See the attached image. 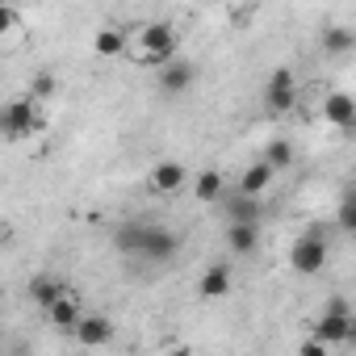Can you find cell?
I'll list each match as a JSON object with an SVG mask.
<instances>
[{"instance_id":"obj_1","label":"cell","mask_w":356,"mask_h":356,"mask_svg":"<svg viewBox=\"0 0 356 356\" xmlns=\"http://www.w3.org/2000/svg\"><path fill=\"white\" fill-rule=\"evenodd\" d=\"M42 118H38V105L30 97H13V101H0V138H26L30 130H38Z\"/></svg>"},{"instance_id":"obj_2","label":"cell","mask_w":356,"mask_h":356,"mask_svg":"<svg viewBox=\"0 0 356 356\" xmlns=\"http://www.w3.org/2000/svg\"><path fill=\"white\" fill-rule=\"evenodd\" d=\"M138 42H143V63L147 67H168L176 59V30L168 22H147L138 30Z\"/></svg>"},{"instance_id":"obj_3","label":"cell","mask_w":356,"mask_h":356,"mask_svg":"<svg viewBox=\"0 0 356 356\" xmlns=\"http://www.w3.org/2000/svg\"><path fill=\"white\" fill-rule=\"evenodd\" d=\"M323 264H327V239H323V227H310L302 239H293L289 268L298 277H314V273H323Z\"/></svg>"},{"instance_id":"obj_4","label":"cell","mask_w":356,"mask_h":356,"mask_svg":"<svg viewBox=\"0 0 356 356\" xmlns=\"http://www.w3.org/2000/svg\"><path fill=\"white\" fill-rule=\"evenodd\" d=\"M176 252H181V235H176L172 227L143 222V239H138V252L134 256H143L151 264H168V260H176Z\"/></svg>"},{"instance_id":"obj_5","label":"cell","mask_w":356,"mask_h":356,"mask_svg":"<svg viewBox=\"0 0 356 356\" xmlns=\"http://www.w3.org/2000/svg\"><path fill=\"white\" fill-rule=\"evenodd\" d=\"M293 101H298V80H293V72H289V67H277V72L268 76L264 105H268L273 113H289V109H293Z\"/></svg>"},{"instance_id":"obj_6","label":"cell","mask_w":356,"mask_h":356,"mask_svg":"<svg viewBox=\"0 0 356 356\" xmlns=\"http://www.w3.org/2000/svg\"><path fill=\"white\" fill-rule=\"evenodd\" d=\"M113 335H118V327H113V318H105V314H80V323L72 327V339H76L80 348H105Z\"/></svg>"},{"instance_id":"obj_7","label":"cell","mask_w":356,"mask_h":356,"mask_svg":"<svg viewBox=\"0 0 356 356\" xmlns=\"http://www.w3.org/2000/svg\"><path fill=\"white\" fill-rule=\"evenodd\" d=\"M185 181H189V172H185V163H176V159H159V163L151 168V176H147V185H151V193H155V197H172V193H181V189H185Z\"/></svg>"},{"instance_id":"obj_8","label":"cell","mask_w":356,"mask_h":356,"mask_svg":"<svg viewBox=\"0 0 356 356\" xmlns=\"http://www.w3.org/2000/svg\"><path fill=\"white\" fill-rule=\"evenodd\" d=\"M356 335V323H352V314H327L323 310V318L310 327V339H318V343H348Z\"/></svg>"},{"instance_id":"obj_9","label":"cell","mask_w":356,"mask_h":356,"mask_svg":"<svg viewBox=\"0 0 356 356\" xmlns=\"http://www.w3.org/2000/svg\"><path fill=\"white\" fill-rule=\"evenodd\" d=\"M193 84H197V63H189V59H172L168 67H159V88L168 97H181Z\"/></svg>"},{"instance_id":"obj_10","label":"cell","mask_w":356,"mask_h":356,"mask_svg":"<svg viewBox=\"0 0 356 356\" xmlns=\"http://www.w3.org/2000/svg\"><path fill=\"white\" fill-rule=\"evenodd\" d=\"M323 118H327L335 130H352V126H356V101H352L348 92H331V97L323 101Z\"/></svg>"},{"instance_id":"obj_11","label":"cell","mask_w":356,"mask_h":356,"mask_svg":"<svg viewBox=\"0 0 356 356\" xmlns=\"http://www.w3.org/2000/svg\"><path fill=\"white\" fill-rule=\"evenodd\" d=\"M197 293H202L206 302L227 298V293H231V264H206V273H202V281H197Z\"/></svg>"},{"instance_id":"obj_12","label":"cell","mask_w":356,"mask_h":356,"mask_svg":"<svg viewBox=\"0 0 356 356\" xmlns=\"http://www.w3.org/2000/svg\"><path fill=\"white\" fill-rule=\"evenodd\" d=\"M63 293H67V285H63L55 273H38V277H30V302H34V306L51 310Z\"/></svg>"},{"instance_id":"obj_13","label":"cell","mask_w":356,"mask_h":356,"mask_svg":"<svg viewBox=\"0 0 356 356\" xmlns=\"http://www.w3.org/2000/svg\"><path fill=\"white\" fill-rule=\"evenodd\" d=\"M193 197H197V202H206V206L227 197V181H222V172H218V168L197 172V181H193Z\"/></svg>"},{"instance_id":"obj_14","label":"cell","mask_w":356,"mask_h":356,"mask_svg":"<svg viewBox=\"0 0 356 356\" xmlns=\"http://www.w3.org/2000/svg\"><path fill=\"white\" fill-rule=\"evenodd\" d=\"M222 206H227L231 222H248V227H260V218H264V206H260L256 197H239V193H231V197H222Z\"/></svg>"},{"instance_id":"obj_15","label":"cell","mask_w":356,"mask_h":356,"mask_svg":"<svg viewBox=\"0 0 356 356\" xmlns=\"http://www.w3.org/2000/svg\"><path fill=\"white\" fill-rule=\"evenodd\" d=\"M273 176H277V172H273L268 163H252V168L239 176V197H256V202H260V193L273 185Z\"/></svg>"},{"instance_id":"obj_16","label":"cell","mask_w":356,"mask_h":356,"mask_svg":"<svg viewBox=\"0 0 356 356\" xmlns=\"http://www.w3.org/2000/svg\"><path fill=\"white\" fill-rule=\"evenodd\" d=\"M227 248L235 256H252L260 248V227H248V222H231L227 227Z\"/></svg>"},{"instance_id":"obj_17","label":"cell","mask_w":356,"mask_h":356,"mask_svg":"<svg viewBox=\"0 0 356 356\" xmlns=\"http://www.w3.org/2000/svg\"><path fill=\"white\" fill-rule=\"evenodd\" d=\"M80 314H84V310H80V302H76L72 293H63V298H59V302H55V306L47 310L51 327H59V331H72V327L80 323Z\"/></svg>"},{"instance_id":"obj_18","label":"cell","mask_w":356,"mask_h":356,"mask_svg":"<svg viewBox=\"0 0 356 356\" xmlns=\"http://www.w3.org/2000/svg\"><path fill=\"white\" fill-rule=\"evenodd\" d=\"M92 51H97V59H118V55H126V34L113 30V26H105V30H97Z\"/></svg>"},{"instance_id":"obj_19","label":"cell","mask_w":356,"mask_h":356,"mask_svg":"<svg viewBox=\"0 0 356 356\" xmlns=\"http://www.w3.org/2000/svg\"><path fill=\"white\" fill-rule=\"evenodd\" d=\"M260 163H268L273 172L289 168V163H293V143H289V138H273V143L264 147V159H260Z\"/></svg>"},{"instance_id":"obj_20","label":"cell","mask_w":356,"mask_h":356,"mask_svg":"<svg viewBox=\"0 0 356 356\" xmlns=\"http://www.w3.org/2000/svg\"><path fill=\"white\" fill-rule=\"evenodd\" d=\"M138 239H143V222H138V218H130V222H122V227L113 231V248L126 252V256L138 252Z\"/></svg>"},{"instance_id":"obj_21","label":"cell","mask_w":356,"mask_h":356,"mask_svg":"<svg viewBox=\"0 0 356 356\" xmlns=\"http://www.w3.org/2000/svg\"><path fill=\"white\" fill-rule=\"evenodd\" d=\"M55 92H59V80H55V72H38L34 80H30V101L34 105H42V101H55Z\"/></svg>"},{"instance_id":"obj_22","label":"cell","mask_w":356,"mask_h":356,"mask_svg":"<svg viewBox=\"0 0 356 356\" xmlns=\"http://www.w3.org/2000/svg\"><path fill=\"white\" fill-rule=\"evenodd\" d=\"M352 42H356V38H352L343 26H335V30L323 34V51H327V55H343V51H352Z\"/></svg>"},{"instance_id":"obj_23","label":"cell","mask_w":356,"mask_h":356,"mask_svg":"<svg viewBox=\"0 0 356 356\" xmlns=\"http://www.w3.org/2000/svg\"><path fill=\"white\" fill-rule=\"evenodd\" d=\"M339 231H356V197L352 193H343V202H339Z\"/></svg>"},{"instance_id":"obj_24","label":"cell","mask_w":356,"mask_h":356,"mask_svg":"<svg viewBox=\"0 0 356 356\" xmlns=\"http://www.w3.org/2000/svg\"><path fill=\"white\" fill-rule=\"evenodd\" d=\"M17 26H22V13L9 9V5H0V34H13Z\"/></svg>"},{"instance_id":"obj_25","label":"cell","mask_w":356,"mask_h":356,"mask_svg":"<svg viewBox=\"0 0 356 356\" xmlns=\"http://www.w3.org/2000/svg\"><path fill=\"white\" fill-rule=\"evenodd\" d=\"M298 356H331V348H327V343H318V339H306V343L298 348Z\"/></svg>"},{"instance_id":"obj_26","label":"cell","mask_w":356,"mask_h":356,"mask_svg":"<svg viewBox=\"0 0 356 356\" xmlns=\"http://www.w3.org/2000/svg\"><path fill=\"white\" fill-rule=\"evenodd\" d=\"M327 314H352V306H348V298H339V293H335V298L327 302Z\"/></svg>"},{"instance_id":"obj_27","label":"cell","mask_w":356,"mask_h":356,"mask_svg":"<svg viewBox=\"0 0 356 356\" xmlns=\"http://www.w3.org/2000/svg\"><path fill=\"white\" fill-rule=\"evenodd\" d=\"M168 356H197V352H193V348H189V343H181V348H172V352H168Z\"/></svg>"}]
</instances>
